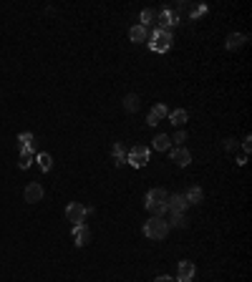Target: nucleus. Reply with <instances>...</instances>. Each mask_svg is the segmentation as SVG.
I'll return each instance as SVG.
<instances>
[{
	"label": "nucleus",
	"mask_w": 252,
	"mask_h": 282,
	"mask_svg": "<svg viewBox=\"0 0 252 282\" xmlns=\"http://www.w3.org/2000/svg\"><path fill=\"white\" fill-rule=\"evenodd\" d=\"M169 222L164 217H149V222L144 225V234L149 237V240H164L169 234Z\"/></svg>",
	"instance_id": "f257e3e1"
},
{
	"label": "nucleus",
	"mask_w": 252,
	"mask_h": 282,
	"mask_svg": "<svg viewBox=\"0 0 252 282\" xmlns=\"http://www.w3.org/2000/svg\"><path fill=\"white\" fill-rule=\"evenodd\" d=\"M146 46H149L154 53H167V51L172 48V33L154 28V31L149 33V40H146Z\"/></svg>",
	"instance_id": "f03ea898"
},
{
	"label": "nucleus",
	"mask_w": 252,
	"mask_h": 282,
	"mask_svg": "<svg viewBox=\"0 0 252 282\" xmlns=\"http://www.w3.org/2000/svg\"><path fill=\"white\" fill-rule=\"evenodd\" d=\"M176 25H179V13H176V10L164 8V10L156 13V28H159V31L172 33V28H176Z\"/></svg>",
	"instance_id": "7ed1b4c3"
},
{
	"label": "nucleus",
	"mask_w": 252,
	"mask_h": 282,
	"mask_svg": "<svg viewBox=\"0 0 252 282\" xmlns=\"http://www.w3.org/2000/svg\"><path fill=\"white\" fill-rule=\"evenodd\" d=\"M94 212H96L94 207H83V204H78V202H71V204L66 207V219L73 222V225H81V222H86V217L94 214Z\"/></svg>",
	"instance_id": "20e7f679"
},
{
	"label": "nucleus",
	"mask_w": 252,
	"mask_h": 282,
	"mask_svg": "<svg viewBox=\"0 0 252 282\" xmlns=\"http://www.w3.org/2000/svg\"><path fill=\"white\" fill-rule=\"evenodd\" d=\"M126 164H131L134 169H141L149 164V149L146 146H134V149L126 151Z\"/></svg>",
	"instance_id": "39448f33"
},
{
	"label": "nucleus",
	"mask_w": 252,
	"mask_h": 282,
	"mask_svg": "<svg viewBox=\"0 0 252 282\" xmlns=\"http://www.w3.org/2000/svg\"><path fill=\"white\" fill-rule=\"evenodd\" d=\"M197 275V267L194 262H189V260H182L179 267H176V282H192Z\"/></svg>",
	"instance_id": "423d86ee"
},
{
	"label": "nucleus",
	"mask_w": 252,
	"mask_h": 282,
	"mask_svg": "<svg viewBox=\"0 0 252 282\" xmlns=\"http://www.w3.org/2000/svg\"><path fill=\"white\" fill-rule=\"evenodd\" d=\"M73 242H76V247H86L88 242H91V229H88L86 222L73 225Z\"/></svg>",
	"instance_id": "0eeeda50"
},
{
	"label": "nucleus",
	"mask_w": 252,
	"mask_h": 282,
	"mask_svg": "<svg viewBox=\"0 0 252 282\" xmlns=\"http://www.w3.org/2000/svg\"><path fill=\"white\" fill-rule=\"evenodd\" d=\"M187 199H184V194H169V199H167V212H172V217L174 214H184V209H187Z\"/></svg>",
	"instance_id": "6e6552de"
},
{
	"label": "nucleus",
	"mask_w": 252,
	"mask_h": 282,
	"mask_svg": "<svg viewBox=\"0 0 252 282\" xmlns=\"http://www.w3.org/2000/svg\"><path fill=\"white\" fill-rule=\"evenodd\" d=\"M169 159L174 161L176 167H189L192 164V154L187 149H182V146H172V149H169Z\"/></svg>",
	"instance_id": "1a4fd4ad"
},
{
	"label": "nucleus",
	"mask_w": 252,
	"mask_h": 282,
	"mask_svg": "<svg viewBox=\"0 0 252 282\" xmlns=\"http://www.w3.org/2000/svg\"><path fill=\"white\" fill-rule=\"evenodd\" d=\"M36 151V136L31 131H25L18 136V154H33Z\"/></svg>",
	"instance_id": "9d476101"
},
{
	"label": "nucleus",
	"mask_w": 252,
	"mask_h": 282,
	"mask_svg": "<svg viewBox=\"0 0 252 282\" xmlns=\"http://www.w3.org/2000/svg\"><path fill=\"white\" fill-rule=\"evenodd\" d=\"M23 197H25V202H28V204H36V202H40V199H43V187H40L38 182H31V184L25 187Z\"/></svg>",
	"instance_id": "9b49d317"
},
{
	"label": "nucleus",
	"mask_w": 252,
	"mask_h": 282,
	"mask_svg": "<svg viewBox=\"0 0 252 282\" xmlns=\"http://www.w3.org/2000/svg\"><path fill=\"white\" fill-rule=\"evenodd\" d=\"M245 43H247V36H245V33H230L227 40H225V48H227V51H237V48H242Z\"/></svg>",
	"instance_id": "f8f14e48"
},
{
	"label": "nucleus",
	"mask_w": 252,
	"mask_h": 282,
	"mask_svg": "<svg viewBox=\"0 0 252 282\" xmlns=\"http://www.w3.org/2000/svg\"><path fill=\"white\" fill-rule=\"evenodd\" d=\"M152 149H156V151H169V149H172V139L167 136V133H156V136L152 139Z\"/></svg>",
	"instance_id": "ddd939ff"
},
{
	"label": "nucleus",
	"mask_w": 252,
	"mask_h": 282,
	"mask_svg": "<svg viewBox=\"0 0 252 282\" xmlns=\"http://www.w3.org/2000/svg\"><path fill=\"white\" fill-rule=\"evenodd\" d=\"M129 38L134 40V43H146V40H149V31H146L144 25H134L129 31Z\"/></svg>",
	"instance_id": "4468645a"
},
{
	"label": "nucleus",
	"mask_w": 252,
	"mask_h": 282,
	"mask_svg": "<svg viewBox=\"0 0 252 282\" xmlns=\"http://www.w3.org/2000/svg\"><path fill=\"white\" fill-rule=\"evenodd\" d=\"M184 199H187V204H202L204 191H202L199 187H189V189L184 191Z\"/></svg>",
	"instance_id": "2eb2a0df"
},
{
	"label": "nucleus",
	"mask_w": 252,
	"mask_h": 282,
	"mask_svg": "<svg viewBox=\"0 0 252 282\" xmlns=\"http://www.w3.org/2000/svg\"><path fill=\"white\" fill-rule=\"evenodd\" d=\"M167 199H169V191H167V189H149V191H146V202L167 204Z\"/></svg>",
	"instance_id": "dca6fc26"
},
{
	"label": "nucleus",
	"mask_w": 252,
	"mask_h": 282,
	"mask_svg": "<svg viewBox=\"0 0 252 282\" xmlns=\"http://www.w3.org/2000/svg\"><path fill=\"white\" fill-rule=\"evenodd\" d=\"M139 106H141V101H139V96H136V94L124 96V111H126V113H136V111H139Z\"/></svg>",
	"instance_id": "f3484780"
},
{
	"label": "nucleus",
	"mask_w": 252,
	"mask_h": 282,
	"mask_svg": "<svg viewBox=\"0 0 252 282\" xmlns=\"http://www.w3.org/2000/svg\"><path fill=\"white\" fill-rule=\"evenodd\" d=\"M36 164L40 167V171H51L53 169V156L48 151H40V154H36Z\"/></svg>",
	"instance_id": "a211bd4d"
},
{
	"label": "nucleus",
	"mask_w": 252,
	"mask_h": 282,
	"mask_svg": "<svg viewBox=\"0 0 252 282\" xmlns=\"http://www.w3.org/2000/svg\"><path fill=\"white\" fill-rule=\"evenodd\" d=\"M169 124H174V126H182V124H187V118H189V113L184 111V109H174V111H169Z\"/></svg>",
	"instance_id": "6ab92c4d"
},
{
	"label": "nucleus",
	"mask_w": 252,
	"mask_h": 282,
	"mask_svg": "<svg viewBox=\"0 0 252 282\" xmlns=\"http://www.w3.org/2000/svg\"><path fill=\"white\" fill-rule=\"evenodd\" d=\"M139 25H144L146 31H149V25H156V10H154V8L141 10V23H139Z\"/></svg>",
	"instance_id": "aec40b11"
},
{
	"label": "nucleus",
	"mask_w": 252,
	"mask_h": 282,
	"mask_svg": "<svg viewBox=\"0 0 252 282\" xmlns=\"http://www.w3.org/2000/svg\"><path fill=\"white\" fill-rule=\"evenodd\" d=\"M146 209H149L152 217H164L167 214V204H159V202H146Z\"/></svg>",
	"instance_id": "412c9836"
},
{
	"label": "nucleus",
	"mask_w": 252,
	"mask_h": 282,
	"mask_svg": "<svg viewBox=\"0 0 252 282\" xmlns=\"http://www.w3.org/2000/svg\"><path fill=\"white\" fill-rule=\"evenodd\" d=\"M149 113H152V116L156 118V121H161V118H167V116H169V109L164 106V103H156V106H154V109H152Z\"/></svg>",
	"instance_id": "4be33fe9"
},
{
	"label": "nucleus",
	"mask_w": 252,
	"mask_h": 282,
	"mask_svg": "<svg viewBox=\"0 0 252 282\" xmlns=\"http://www.w3.org/2000/svg\"><path fill=\"white\" fill-rule=\"evenodd\" d=\"M169 139H172V146H182V144L187 141V133H184V131H176L174 136H169Z\"/></svg>",
	"instance_id": "5701e85b"
},
{
	"label": "nucleus",
	"mask_w": 252,
	"mask_h": 282,
	"mask_svg": "<svg viewBox=\"0 0 252 282\" xmlns=\"http://www.w3.org/2000/svg\"><path fill=\"white\" fill-rule=\"evenodd\" d=\"M33 164V154H20V159H18V167L20 169H28Z\"/></svg>",
	"instance_id": "b1692460"
},
{
	"label": "nucleus",
	"mask_w": 252,
	"mask_h": 282,
	"mask_svg": "<svg viewBox=\"0 0 252 282\" xmlns=\"http://www.w3.org/2000/svg\"><path fill=\"white\" fill-rule=\"evenodd\" d=\"M187 225V217L184 214H174L172 222H169V227H184Z\"/></svg>",
	"instance_id": "393cba45"
},
{
	"label": "nucleus",
	"mask_w": 252,
	"mask_h": 282,
	"mask_svg": "<svg viewBox=\"0 0 252 282\" xmlns=\"http://www.w3.org/2000/svg\"><path fill=\"white\" fill-rule=\"evenodd\" d=\"M204 13H207V5H194L189 10V16H192V20H197L199 16H204Z\"/></svg>",
	"instance_id": "a878e982"
},
{
	"label": "nucleus",
	"mask_w": 252,
	"mask_h": 282,
	"mask_svg": "<svg viewBox=\"0 0 252 282\" xmlns=\"http://www.w3.org/2000/svg\"><path fill=\"white\" fill-rule=\"evenodd\" d=\"M114 159H126V149H124L121 144H116V146H114Z\"/></svg>",
	"instance_id": "bb28decb"
},
{
	"label": "nucleus",
	"mask_w": 252,
	"mask_h": 282,
	"mask_svg": "<svg viewBox=\"0 0 252 282\" xmlns=\"http://www.w3.org/2000/svg\"><path fill=\"white\" fill-rule=\"evenodd\" d=\"M250 149H252V136H245V139H242V151L250 154Z\"/></svg>",
	"instance_id": "cd10ccee"
},
{
	"label": "nucleus",
	"mask_w": 252,
	"mask_h": 282,
	"mask_svg": "<svg viewBox=\"0 0 252 282\" xmlns=\"http://www.w3.org/2000/svg\"><path fill=\"white\" fill-rule=\"evenodd\" d=\"M154 282H176V280H174V277H169V275H159Z\"/></svg>",
	"instance_id": "c85d7f7f"
},
{
	"label": "nucleus",
	"mask_w": 252,
	"mask_h": 282,
	"mask_svg": "<svg viewBox=\"0 0 252 282\" xmlns=\"http://www.w3.org/2000/svg\"><path fill=\"white\" fill-rule=\"evenodd\" d=\"M234 146H237V144H234V139H227V141H225V149H227V151H232Z\"/></svg>",
	"instance_id": "c756f323"
},
{
	"label": "nucleus",
	"mask_w": 252,
	"mask_h": 282,
	"mask_svg": "<svg viewBox=\"0 0 252 282\" xmlns=\"http://www.w3.org/2000/svg\"><path fill=\"white\" fill-rule=\"evenodd\" d=\"M237 164H240V167H245V164H247V154H242V156H237Z\"/></svg>",
	"instance_id": "7c9ffc66"
}]
</instances>
